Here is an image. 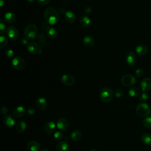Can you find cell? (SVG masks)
<instances>
[{
    "instance_id": "d590c367",
    "label": "cell",
    "mask_w": 151,
    "mask_h": 151,
    "mask_svg": "<svg viewBox=\"0 0 151 151\" xmlns=\"http://www.w3.org/2000/svg\"><path fill=\"white\" fill-rule=\"evenodd\" d=\"M6 26L3 22L2 19H0V34H2L6 30Z\"/></svg>"
},
{
    "instance_id": "836d02e7",
    "label": "cell",
    "mask_w": 151,
    "mask_h": 151,
    "mask_svg": "<svg viewBox=\"0 0 151 151\" xmlns=\"http://www.w3.org/2000/svg\"><path fill=\"white\" fill-rule=\"evenodd\" d=\"M14 51L11 48H7L5 51V55L8 58H11L13 57L14 55Z\"/></svg>"
},
{
    "instance_id": "2e32d148",
    "label": "cell",
    "mask_w": 151,
    "mask_h": 151,
    "mask_svg": "<svg viewBox=\"0 0 151 151\" xmlns=\"http://www.w3.org/2000/svg\"><path fill=\"white\" fill-rule=\"evenodd\" d=\"M70 146L67 141L61 140L56 146V151H69Z\"/></svg>"
},
{
    "instance_id": "5b68a950",
    "label": "cell",
    "mask_w": 151,
    "mask_h": 151,
    "mask_svg": "<svg viewBox=\"0 0 151 151\" xmlns=\"http://www.w3.org/2000/svg\"><path fill=\"white\" fill-rule=\"evenodd\" d=\"M27 50L29 52L34 55H39L42 52L41 46L35 42H28L27 45Z\"/></svg>"
},
{
    "instance_id": "4dcf8cb0",
    "label": "cell",
    "mask_w": 151,
    "mask_h": 151,
    "mask_svg": "<svg viewBox=\"0 0 151 151\" xmlns=\"http://www.w3.org/2000/svg\"><path fill=\"white\" fill-rule=\"evenodd\" d=\"M38 41L39 42L44 46V47H45L47 45V38L45 36V35L42 33H40L39 35H38Z\"/></svg>"
},
{
    "instance_id": "f35d334b",
    "label": "cell",
    "mask_w": 151,
    "mask_h": 151,
    "mask_svg": "<svg viewBox=\"0 0 151 151\" xmlns=\"http://www.w3.org/2000/svg\"><path fill=\"white\" fill-rule=\"evenodd\" d=\"M91 12V8L90 5H86L84 8V13L86 14H88Z\"/></svg>"
},
{
    "instance_id": "484cf974",
    "label": "cell",
    "mask_w": 151,
    "mask_h": 151,
    "mask_svg": "<svg viewBox=\"0 0 151 151\" xmlns=\"http://www.w3.org/2000/svg\"><path fill=\"white\" fill-rule=\"evenodd\" d=\"M81 135H82L81 132L79 130L77 129V130H73L71 132L70 134V137L73 141L77 142V141H78L81 138Z\"/></svg>"
},
{
    "instance_id": "4316f807",
    "label": "cell",
    "mask_w": 151,
    "mask_h": 151,
    "mask_svg": "<svg viewBox=\"0 0 151 151\" xmlns=\"http://www.w3.org/2000/svg\"><path fill=\"white\" fill-rule=\"evenodd\" d=\"M141 140L144 145L151 146V134L150 133H144L141 137Z\"/></svg>"
},
{
    "instance_id": "9a60e30c",
    "label": "cell",
    "mask_w": 151,
    "mask_h": 151,
    "mask_svg": "<svg viewBox=\"0 0 151 151\" xmlns=\"http://www.w3.org/2000/svg\"><path fill=\"white\" fill-rule=\"evenodd\" d=\"M25 111H26L25 108L22 106H17L13 110L12 114L14 117L19 118L22 117L25 114Z\"/></svg>"
},
{
    "instance_id": "7a4b0ae2",
    "label": "cell",
    "mask_w": 151,
    "mask_h": 151,
    "mask_svg": "<svg viewBox=\"0 0 151 151\" xmlns=\"http://www.w3.org/2000/svg\"><path fill=\"white\" fill-rule=\"evenodd\" d=\"M24 34L25 38L28 40H34L38 38V31L36 25L34 24H28L24 31Z\"/></svg>"
},
{
    "instance_id": "d6986e66",
    "label": "cell",
    "mask_w": 151,
    "mask_h": 151,
    "mask_svg": "<svg viewBox=\"0 0 151 151\" xmlns=\"http://www.w3.org/2000/svg\"><path fill=\"white\" fill-rule=\"evenodd\" d=\"M47 36L51 39H55L58 35V31L53 27H48L45 29Z\"/></svg>"
},
{
    "instance_id": "b9f144b4",
    "label": "cell",
    "mask_w": 151,
    "mask_h": 151,
    "mask_svg": "<svg viewBox=\"0 0 151 151\" xmlns=\"http://www.w3.org/2000/svg\"><path fill=\"white\" fill-rule=\"evenodd\" d=\"M22 44H24V45H25V44H28V40L27 39H22Z\"/></svg>"
},
{
    "instance_id": "277c9868",
    "label": "cell",
    "mask_w": 151,
    "mask_h": 151,
    "mask_svg": "<svg viewBox=\"0 0 151 151\" xmlns=\"http://www.w3.org/2000/svg\"><path fill=\"white\" fill-rule=\"evenodd\" d=\"M136 112L139 117H146L149 115L150 113L149 106L146 103H140L137 106Z\"/></svg>"
},
{
    "instance_id": "ab89813d",
    "label": "cell",
    "mask_w": 151,
    "mask_h": 151,
    "mask_svg": "<svg viewBox=\"0 0 151 151\" xmlns=\"http://www.w3.org/2000/svg\"><path fill=\"white\" fill-rule=\"evenodd\" d=\"M51 0H37V2L41 5H45L48 4Z\"/></svg>"
},
{
    "instance_id": "ac0fdd59",
    "label": "cell",
    "mask_w": 151,
    "mask_h": 151,
    "mask_svg": "<svg viewBox=\"0 0 151 151\" xmlns=\"http://www.w3.org/2000/svg\"><path fill=\"white\" fill-rule=\"evenodd\" d=\"M83 42L84 45L88 48H93L95 45L94 39L90 35L85 36L83 38Z\"/></svg>"
},
{
    "instance_id": "1f68e13d",
    "label": "cell",
    "mask_w": 151,
    "mask_h": 151,
    "mask_svg": "<svg viewBox=\"0 0 151 151\" xmlns=\"http://www.w3.org/2000/svg\"><path fill=\"white\" fill-rule=\"evenodd\" d=\"M143 126L147 129L151 127V117H146L143 121Z\"/></svg>"
},
{
    "instance_id": "83f0119b",
    "label": "cell",
    "mask_w": 151,
    "mask_h": 151,
    "mask_svg": "<svg viewBox=\"0 0 151 151\" xmlns=\"http://www.w3.org/2000/svg\"><path fill=\"white\" fill-rule=\"evenodd\" d=\"M128 94L132 97H137L140 94V89L137 87H130L128 90Z\"/></svg>"
},
{
    "instance_id": "7c38bea8",
    "label": "cell",
    "mask_w": 151,
    "mask_h": 151,
    "mask_svg": "<svg viewBox=\"0 0 151 151\" xmlns=\"http://www.w3.org/2000/svg\"><path fill=\"white\" fill-rule=\"evenodd\" d=\"M140 87L143 91H147L151 89V78H145L142 80L140 83Z\"/></svg>"
},
{
    "instance_id": "e0dca14e",
    "label": "cell",
    "mask_w": 151,
    "mask_h": 151,
    "mask_svg": "<svg viewBox=\"0 0 151 151\" xmlns=\"http://www.w3.org/2000/svg\"><path fill=\"white\" fill-rule=\"evenodd\" d=\"M3 122L5 126L8 127H12L15 125V120L13 117L9 114H6L3 118Z\"/></svg>"
},
{
    "instance_id": "603a6c76",
    "label": "cell",
    "mask_w": 151,
    "mask_h": 151,
    "mask_svg": "<svg viewBox=\"0 0 151 151\" xmlns=\"http://www.w3.org/2000/svg\"><path fill=\"white\" fill-rule=\"evenodd\" d=\"M80 24L81 25V26L83 27L84 28H88L91 25L90 18L86 15H83L80 17Z\"/></svg>"
},
{
    "instance_id": "bcb514c9",
    "label": "cell",
    "mask_w": 151,
    "mask_h": 151,
    "mask_svg": "<svg viewBox=\"0 0 151 151\" xmlns=\"http://www.w3.org/2000/svg\"><path fill=\"white\" fill-rule=\"evenodd\" d=\"M90 151H97L96 149H91Z\"/></svg>"
},
{
    "instance_id": "d4e9b609",
    "label": "cell",
    "mask_w": 151,
    "mask_h": 151,
    "mask_svg": "<svg viewBox=\"0 0 151 151\" xmlns=\"http://www.w3.org/2000/svg\"><path fill=\"white\" fill-rule=\"evenodd\" d=\"M27 129V124L24 121L20 120L15 125V130L19 133L24 132Z\"/></svg>"
},
{
    "instance_id": "3957f363",
    "label": "cell",
    "mask_w": 151,
    "mask_h": 151,
    "mask_svg": "<svg viewBox=\"0 0 151 151\" xmlns=\"http://www.w3.org/2000/svg\"><path fill=\"white\" fill-rule=\"evenodd\" d=\"M99 96L102 101L104 103H109L113 99V92L110 87H104L100 90Z\"/></svg>"
},
{
    "instance_id": "8992f818",
    "label": "cell",
    "mask_w": 151,
    "mask_h": 151,
    "mask_svg": "<svg viewBox=\"0 0 151 151\" xmlns=\"http://www.w3.org/2000/svg\"><path fill=\"white\" fill-rule=\"evenodd\" d=\"M25 61L20 56H15L12 58V65L17 70H22L25 67Z\"/></svg>"
},
{
    "instance_id": "cb8c5ba5",
    "label": "cell",
    "mask_w": 151,
    "mask_h": 151,
    "mask_svg": "<svg viewBox=\"0 0 151 151\" xmlns=\"http://www.w3.org/2000/svg\"><path fill=\"white\" fill-rule=\"evenodd\" d=\"M15 15L13 12L9 11L5 13L4 15V21L8 24H12L15 20Z\"/></svg>"
},
{
    "instance_id": "ba28073f",
    "label": "cell",
    "mask_w": 151,
    "mask_h": 151,
    "mask_svg": "<svg viewBox=\"0 0 151 151\" xmlns=\"http://www.w3.org/2000/svg\"><path fill=\"white\" fill-rule=\"evenodd\" d=\"M6 34L8 38H9L12 41H16L19 37V32L16 27L14 25L9 26L7 28Z\"/></svg>"
},
{
    "instance_id": "7402d4cb",
    "label": "cell",
    "mask_w": 151,
    "mask_h": 151,
    "mask_svg": "<svg viewBox=\"0 0 151 151\" xmlns=\"http://www.w3.org/2000/svg\"><path fill=\"white\" fill-rule=\"evenodd\" d=\"M65 19L69 24L74 23L76 20V16L75 14L70 11H68L65 13Z\"/></svg>"
},
{
    "instance_id": "8fae6325",
    "label": "cell",
    "mask_w": 151,
    "mask_h": 151,
    "mask_svg": "<svg viewBox=\"0 0 151 151\" xmlns=\"http://www.w3.org/2000/svg\"><path fill=\"white\" fill-rule=\"evenodd\" d=\"M137 61V57L136 54L132 51L129 52L126 57V64L129 67H133L135 65Z\"/></svg>"
},
{
    "instance_id": "7bdbcfd3",
    "label": "cell",
    "mask_w": 151,
    "mask_h": 151,
    "mask_svg": "<svg viewBox=\"0 0 151 151\" xmlns=\"http://www.w3.org/2000/svg\"><path fill=\"white\" fill-rule=\"evenodd\" d=\"M4 3H5L4 0H0V6H1V7L3 6Z\"/></svg>"
},
{
    "instance_id": "74e56055",
    "label": "cell",
    "mask_w": 151,
    "mask_h": 151,
    "mask_svg": "<svg viewBox=\"0 0 151 151\" xmlns=\"http://www.w3.org/2000/svg\"><path fill=\"white\" fill-rule=\"evenodd\" d=\"M27 113L31 116L34 115L35 113H36V110L34 107H28V109H27Z\"/></svg>"
},
{
    "instance_id": "f1b7e54d",
    "label": "cell",
    "mask_w": 151,
    "mask_h": 151,
    "mask_svg": "<svg viewBox=\"0 0 151 151\" xmlns=\"http://www.w3.org/2000/svg\"><path fill=\"white\" fill-rule=\"evenodd\" d=\"M8 44V39L5 36L1 35L0 36V47L1 49L4 48Z\"/></svg>"
},
{
    "instance_id": "9c48e42d",
    "label": "cell",
    "mask_w": 151,
    "mask_h": 151,
    "mask_svg": "<svg viewBox=\"0 0 151 151\" xmlns=\"http://www.w3.org/2000/svg\"><path fill=\"white\" fill-rule=\"evenodd\" d=\"M69 126V122L65 118H60L57 120L56 126L57 128L60 130L65 131L68 129Z\"/></svg>"
},
{
    "instance_id": "52a82bcc",
    "label": "cell",
    "mask_w": 151,
    "mask_h": 151,
    "mask_svg": "<svg viewBox=\"0 0 151 151\" xmlns=\"http://www.w3.org/2000/svg\"><path fill=\"white\" fill-rule=\"evenodd\" d=\"M136 78L131 74L124 75L121 78L122 84L126 87L132 86L136 83Z\"/></svg>"
},
{
    "instance_id": "6da1fadb",
    "label": "cell",
    "mask_w": 151,
    "mask_h": 151,
    "mask_svg": "<svg viewBox=\"0 0 151 151\" xmlns=\"http://www.w3.org/2000/svg\"><path fill=\"white\" fill-rule=\"evenodd\" d=\"M44 18L47 24L54 25L59 21L60 14L55 8L50 6L44 11Z\"/></svg>"
},
{
    "instance_id": "e575fe53",
    "label": "cell",
    "mask_w": 151,
    "mask_h": 151,
    "mask_svg": "<svg viewBox=\"0 0 151 151\" xmlns=\"http://www.w3.org/2000/svg\"><path fill=\"white\" fill-rule=\"evenodd\" d=\"M114 94L116 98H120L123 95V91L121 88H116L114 91Z\"/></svg>"
},
{
    "instance_id": "5bb4252c",
    "label": "cell",
    "mask_w": 151,
    "mask_h": 151,
    "mask_svg": "<svg viewBox=\"0 0 151 151\" xmlns=\"http://www.w3.org/2000/svg\"><path fill=\"white\" fill-rule=\"evenodd\" d=\"M56 127V124L54 122L48 121L44 126V131L47 134H50L54 132Z\"/></svg>"
},
{
    "instance_id": "4fadbf2b",
    "label": "cell",
    "mask_w": 151,
    "mask_h": 151,
    "mask_svg": "<svg viewBox=\"0 0 151 151\" xmlns=\"http://www.w3.org/2000/svg\"><path fill=\"white\" fill-rule=\"evenodd\" d=\"M47 106V101L45 98L41 97L38 98L35 101V106L39 110H44Z\"/></svg>"
},
{
    "instance_id": "60d3db41",
    "label": "cell",
    "mask_w": 151,
    "mask_h": 151,
    "mask_svg": "<svg viewBox=\"0 0 151 151\" xmlns=\"http://www.w3.org/2000/svg\"><path fill=\"white\" fill-rule=\"evenodd\" d=\"M1 111L2 114L6 115L8 113V109L6 106H3L1 109Z\"/></svg>"
},
{
    "instance_id": "f6af8a7d",
    "label": "cell",
    "mask_w": 151,
    "mask_h": 151,
    "mask_svg": "<svg viewBox=\"0 0 151 151\" xmlns=\"http://www.w3.org/2000/svg\"><path fill=\"white\" fill-rule=\"evenodd\" d=\"M28 1V2H34L35 0H27Z\"/></svg>"
},
{
    "instance_id": "7dc6e473",
    "label": "cell",
    "mask_w": 151,
    "mask_h": 151,
    "mask_svg": "<svg viewBox=\"0 0 151 151\" xmlns=\"http://www.w3.org/2000/svg\"><path fill=\"white\" fill-rule=\"evenodd\" d=\"M8 1H12V0H8Z\"/></svg>"
},
{
    "instance_id": "8d00e7d4",
    "label": "cell",
    "mask_w": 151,
    "mask_h": 151,
    "mask_svg": "<svg viewBox=\"0 0 151 151\" xmlns=\"http://www.w3.org/2000/svg\"><path fill=\"white\" fill-rule=\"evenodd\" d=\"M144 74V71L142 68H138L135 71V75L137 77H141Z\"/></svg>"
},
{
    "instance_id": "d6a6232c",
    "label": "cell",
    "mask_w": 151,
    "mask_h": 151,
    "mask_svg": "<svg viewBox=\"0 0 151 151\" xmlns=\"http://www.w3.org/2000/svg\"><path fill=\"white\" fill-rule=\"evenodd\" d=\"M139 100L142 101H146L147 100L149 95L146 91H143L139 94Z\"/></svg>"
},
{
    "instance_id": "f546056e",
    "label": "cell",
    "mask_w": 151,
    "mask_h": 151,
    "mask_svg": "<svg viewBox=\"0 0 151 151\" xmlns=\"http://www.w3.org/2000/svg\"><path fill=\"white\" fill-rule=\"evenodd\" d=\"M63 133L61 130L56 131L53 134V139L55 141H60L63 138Z\"/></svg>"
},
{
    "instance_id": "ee69618b",
    "label": "cell",
    "mask_w": 151,
    "mask_h": 151,
    "mask_svg": "<svg viewBox=\"0 0 151 151\" xmlns=\"http://www.w3.org/2000/svg\"><path fill=\"white\" fill-rule=\"evenodd\" d=\"M40 151H49V150L47 148H42Z\"/></svg>"
},
{
    "instance_id": "30bf717a",
    "label": "cell",
    "mask_w": 151,
    "mask_h": 151,
    "mask_svg": "<svg viewBox=\"0 0 151 151\" xmlns=\"http://www.w3.org/2000/svg\"><path fill=\"white\" fill-rule=\"evenodd\" d=\"M61 81L65 86H71L75 83V78L70 74H64L61 77Z\"/></svg>"
},
{
    "instance_id": "ffe728a7",
    "label": "cell",
    "mask_w": 151,
    "mask_h": 151,
    "mask_svg": "<svg viewBox=\"0 0 151 151\" xmlns=\"http://www.w3.org/2000/svg\"><path fill=\"white\" fill-rule=\"evenodd\" d=\"M27 149L28 151H38L40 149V145L36 141H31L27 143Z\"/></svg>"
},
{
    "instance_id": "44dd1931",
    "label": "cell",
    "mask_w": 151,
    "mask_h": 151,
    "mask_svg": "<svg viewBox=\"0 0 151 151\" xmlns=\"http://www.w3.org/2000/svg\"><path fill=\"white\" fill-rule=\"evenodd\" d=\"M147 51H148V48L145 44L138 45L135 48V51L136 54H138L139 55H145L147 52Z\"/></svg>"
}]
</instances>
